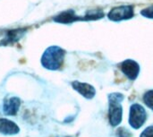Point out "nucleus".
Returning a JSON list of instances; mask_svg holds the SVG:
<instances>
[{"label": "nucleus", "instance_id": "12", "mask_svg": "<svg viewBox=\"0 0 153 137\" xmlns=\"http://www.w3.org/2000/svg\"><path fill=\"white\" fill-rule=\"evenodd\" d=\"M117 137H132V134L125 127H120L116 133Z\"/></svg>", "mask_w": 153, "mask_h": 137}, {"label": "nucleus", "instance_id": "1", "mask_svg": "<svg viewBox=\"0 0 153 137\" xmlns=\"http://www.w3.org/2000/svg\"><path fill=\"white\" fill-rule=\"evenodd\" d=\"M65 51L58 46H51L48 48L42 57L41 65L44 68L48 70H58L64 62Z\"/></svg>", "mask_w": 153, "mask_h": 137}, {"label": "nucleus", "instance_id": "7", "mask_svg": "<svg viewBox=\"0 0 153 137\" xmlns=\"http://www.w3.org/2000/svg\"><path fill=\"white\" fill-rule=\"evenodd\" d=\"M21 106V100L17 97H12L4 101L3 112L6 116H15Z\"/></svg>", "mask_w": 153, "mask_h": 137}, {"label": "nucleus", "instance_id": "5", "mask_svg": "<svg viewBox=\"0 0 153 137\" xmlns=\"http://www.w3.org/2000/svg\"><path fill=\"white\" fill-rule=\"evenodd\" d=\"M120 69L130 80H135L140 73L139 64L132 59H127L122 62L120 64Z\"/></svg>", "mask_w": 153, "mask_h": 137}, {"label": "nucleus", "instance_id": "10", "mask_svg": "<svg viewBox=\"0 0 153 137\" xmlns=\"http://www.w3.org/2000/svg\"><path fill=\"white\" fill-rule=\"evenodd\" d=\"M23 30H16V31H8L7 33V37L2 41V44H8V43H13L16 40L19 39L20 37H22V33H23Z\"/></svg>", "mask_w": 153, "mask_h": 137}, {"label": "nucleus", "instance_id": "2", "mask_svg": "<svg viewBox=\"0 0 153 137\" xmlns=\"http://www.w3.org/2000/svg\"><path fill=\"white\" fill-rule=\"evenodd\" d=\"M125 97L123 94L118 92H114L108 95V117L109 122L112 127L118 126L123 118V108L121 102L124 101Z\"/></svg>", "mask_w": 153, "mask_h": 137}, {"label": "nucleus", "instance_id": "4", "mask_svg": "<svg viewBox=\"0 0 153 137\" xmlns=\"http://www.w3.org/2000/svg\"><path fill=\"white\" fill-rule=\"evenodd\" d=\"M108 19L113 22H120L130 19L134 16V7L132 5H121L113 8L108 13Z\"/></svg>", "mask_w": 153, "mask_h": 137}, {"label": "nucleus", "instance_id": "11", "mask_svg": "<svg viewBox=\"0 0 153 137\" xmlns=\"http://www.w3.org/2000/svg\"><path fill=\"white\" fill-rule=\"evenodd\" d=\"M143 101L151 109L153 110V91L147 92L143 96Z\"/></svg>", "mask_w": 153, "mask_h": 137}, {"label": "nucleus", "instance_id": "6", "mask_svg": "<svg viewBox=\"0 0 153 137\" xmlns=\"http://www.w3.org/2000/svg\"><path fill=\"white\" fill-rule=\"evenodd\" d=\"M72 87L74 90L78 92L82 96H83L86 99H92L96 94L95 88L86 83H81L78 81H74L72 83Z\"/></svg>", "mask_w": 153, "mask_h": 137}, {"label": "nucleus", "instance_id": "3", "mask_svg": "<svg viewBox=\"0 0 153 137\" xmlns=\"http://www.w3.org/2000/svg\"><path fill=\"white\" fill-rule=\"evenodd\" d=\"M147 119V113L144 108L140 104H133L130 108L129 124L134 129H139L143 126Z\"/></svg>", "mask_w": 153, "mask_h": 137}, {"label": "nucleus", "instance_id": "9", "mask_svg": "<svg viewBox=\"0 0 153 137\" xmlns=\"http://www.w3.org/2000/svg\"><path fill=\"white\" fill-rule=\"evenodd\" d=\"M78 20H83V19L79 17V16H76L74 12L72 10L64 12V13H60L59 15H57L54 19L55 22H61V23H71V22H74L78 21Z\"/></svg>", "mask_w": 153, "mask_h": 137}, {"label": "nucleus", "instance_id": "8", "mask_svg": "<svg viewBox=\"0 0 153 137\" xmlns=\"http://www.w3.org/2000/svg\"><path fill=\"white\" fill-rule=\"evenodd\" d=\"M20 132L19 127L13 121L6 118H0V134L4 136H13Z\"/></svg>", "mask_w": 153, "mask_h": 137}, {"label": "nucleus", "instance_id": "13", "mask_svg": "<svg viewBox=\"0 0 153 137\" xmlns=\"http://www.w3.org/2000/svg\"><path fill=\"white\" fill-rule=\"evenodd\" d=\"M141 13L144 17H147V18H150V19H153V5L149 6L148 8L143 9Z\"/></svg>", "mask_w": 153, "mask_h": 137}, {"label": "nucleus", "instance_id": "14", "mask_svg": "<svg viewBox=\"0 0 153 137\" xmlns=\"http://www.w3.org/2000/svg\"><path fill=\"white\" fill-rule=\"evenodd\" d=\"M140 137H153V126L147 127L142 134Z\"/></svg>", "mask_w": 153, "mask_h": 137}]
</instances>
